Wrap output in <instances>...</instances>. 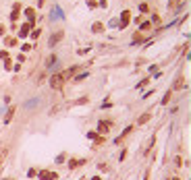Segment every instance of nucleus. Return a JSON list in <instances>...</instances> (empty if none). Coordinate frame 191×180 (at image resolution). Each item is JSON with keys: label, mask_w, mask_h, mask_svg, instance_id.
I'll list each match as a JSON object with an SVG mask.
<instances>
[{"label": "nucleus", "mask_w": 191, "mask_h": 180, "mask_svg": "<svg viewBox=\"0 0 191 180\" xmlns=\"http://www.w3.org/2000/svg\"><path fill=\"white\" fill-rule=\"evenodd\" d=\"M62 85H64V77H62L60 73H56V75H52V77H50V87H52L54 91L62 89Z\"/></svg>", "instance_id": "nucleus-1"}, {"label": "nucleus", "mask_w": 191, "mask_h": 180, "mask_svg": "<svg viewBox=\"0 0 191 180\" xmlns=\"http://www.w3.org/2000/svg\"><path fill=\"white\" fill-rule=\"evenodd\" d=\"M129 23H131V10H129V8H125V10L121 12V23H118V29L123 31Z\"/></svg>", "instance_id": "nucleus-2"}, {"label": "nucleus", "mask_w": 191, "mask_h": 180, "mask_svg": "<svg viewBox=\"0 0 191 180\" xmlns=\"http://www.w3.org/2000/svg\"><path fill=\"white\" fill-rule=\"evenodd\" d=\"M110 131H112V120H100L98 122V133L100 135H106Z\"/></svg>", "instance_id": "nucleus-3"}, {"label": "nucleus", "mask_w": 191, "mask_h": 180, "mask_svg": "<svg viewBox=\"0 0 191 180\" xmlns=\"http://www.w3.org/2000/svg\"><path fill=\"white\" fill-rule=\"evenodd\" d=\"M62 37H64V31H54V33H52V37L48 40V46H50V48H54L58 42H62Z\"/></svg>", "instance_id": "nucleus-4"}, {"label": "nucleus", "mask_w": 191, "mask_h": 180, "mask_svg": "<svg viewBox=\"0 0 191 180\" xmlns=\"http://www.w3.org/2000/svg\"><path fill=\"white\" fill-rule=\"evenodd\" d=\"M23 15L27 17V23L33 27V23H36V8H31V6H27L25 10H23Z\"/></svg>", "instance_id": "nucleus-5"}, {"label": "nucleus", "mask_w": 191, "mask_h": 180, "mask_svg": "<svg viewBox=\"0 0 191 180\" xmlns=\"http://www.w3.org/2000/svg\"><path fill=\"white\" fill-rule=\"evenodd\" d=\"M38 176H40V180H58V174L56 172H48V170H42Z\"/></svg>", "instance_id": "nucleus-6"}, {"label": "nucleus", "mask_w": 191, "mask_h": 180, "mask_svg": "<svg viewBox=\"0 0 191 180\" xmlns=\"http://www.w3.org/2000/svg\"><path fill=\"white\" fill-rule=\"evenodd\" d=\"M31 29H33V27H31L29 23H23V25L19 27V37H27V35L31 33Z\"/></svg>", "instance_id": "nucleus-7"}, {"label": "nucleus", "mask_w": 191, "mask_h": 180, "mask_svg": "<svg viewBox=\"0 0 191 180\" xmlns=\"http://www.w3.org/2000/svg\"><path fill=\"white\" fill-rule=\"evenodd\" d=\"M87 162L85 159H77V157H73V159H69V170H75V168H81V166H85Z\"/></svg>", "instance_id": "nucleus-8"}, {"label": "nucleus", "mask_w": 191, "mask_h": 180, "mask_svg": "<svg viewBox=\"0 0 191 180\" xmlns=\"http://www.w3.org/2000/svg\"><path fill=\"white\" fill-rule=\"evenodd\" d=\"M92 31H94V33H104V31H106V25L100 23V21H94V23H92Z\"/></svg>", "instance_id": "nucleus-9"}, {"label": "nucleus", "mask_w": 191, "mask_h": 180, "mask_svg": "<svg viewBox=\"0 0 191 180\" xmlns=\"http://www.w3.org/2000/svg\"><path fill=\"white\" fill-rule=\"evenodd\" d=\"M4 46H6V48L17 46V37H13V35H4Z\"/></svg>", "instance_id": "nucleus-10"}, {"label": "nucleus", "mask_w": 191, "mask_h": 180, "mask_svg": "<svg viewBox=\"0 0 191 180\" xmlns=\"http://www.w3.org/2000/svg\"><path fill=\"white\" fill-rule=\"evenodd\" d=\"M152 29V23L150 21H141L139 23V33H145V31H150Z\"/></svg>", "instance_id": "nucleus-11"}, {"label": "nucleus", "mask_w": 191, "mask_h": 180, "mask_svg": "<svg viewBox=\"0 0 191 180\" xmlns=\"http://www.w3.org/2000/svg\"><path fill=\"white\" fill-rule=\"evenodd\" d=\"M13 116H15V106H10V110H6V116H4V122L8 124V122L13 120Z\"/></svg>", "instance_id": "nucleus-12"}, {"label": "nucleus", "mask_w": 191, "mask_h": 180, "mask_svg": "<svg viewBox=\"0 0 191 180\" xmlns=\"http://www.w3.org/2000/svg\"><path fill=\"white\" fill-rule=\"evenodd\" d=\"M56 60H58V58H56L54 54H52V56H48V60H46V68H52V66L56 64Z\"/></svg>", "instance_id": "nucleus-13"}, {"label": "nucleus", "mask_w": 191, "mask_h": 180, "mask_svg": "<svg viewBox=\"0 0 191 180\" xmlns=\"http://www.w3.org/2000/svg\"><path fill=\"white\" fill-rule=\"evenodd\" d=\"M6 157H8V149H4V151H2V155H0V170L4 168V164H6Z\"/></svg>", "instance_id": "nucleus-14"}, {"label": "nucleus", "mask_w": 191, "mask_h": 180, "mask_svg": "<svg viewBox=\"0 0 191 180\" xmlns=\"http://www.w3.org/2000/svg\"><path fill=\"white\" fill-rule=\"evenodd\" d=\"M170 97H172V89H170V91H166V93H164V97H162V101H160V104H162V106H166V104L170 101Z\"/></svg>", "instance_id": "nucleus-15"}, {"label": "nucleus", "mask_w": 191, "mask_h": 180, "mask_svg": "<svg viewBox=\"0 0 191 180\" xmlns=\"http://www.w3.org/2000/svg\"><path fill=\"white\" fill-rule=\"evenodd\" d=\"M150 118H152V114L147 112V114H143V116H139V120H137V122H139V124H145V122H147Z\"/></svg>", "instance_id": "nucleus-16"}, {"label": "nucleus", "mask_w": 191, "mask_h": 180, "mask_svg": "<svg viewBox=\"0 0 191 180\" xmlns=\"http://www.w3.org/2000/svg\"><path fill=\"white\" fill-rule=\"evenodd\" d=\"M139 42H143V33H139V31H137V33L133 35V44H139Z\"/></svg>", "instance_id": "nucleus-17"}, {"label": "nucleus", "mask_w": 191, "mask_h": 180, "mask_svg": "<svg viewBox=\"0 0 191 180\" xmlns=\"http://www.w3.org/2000/svg\"><path fill=\"white\" fill-rule=\"evenodd\" d=\"M40 31H42V29H31V33H29L31 40H38V37H40Z\"/></svg>", "instance_id": "nucleus-18"}, {"label": "nucleus", "mask_w": 191, "mask_h": 180, "mask_svg": "<svg viewBox=\"0 0 191 180\" xmlns=\"http://www.w3.org/2000/svg\"><path fill=\"white\" fill-rule=\"evenodd\" d=\"M0 58H2V60H8V58H10V52H8V50H2V52H0Z\"/></svg>", "instance_id": "nucleus-19"}, {"label": "nucleus", "mask_w": 191, "mask_h": 180, "mask_svg": "<svg viewBox=\"0 0 191 180\" xmlns=\"http://www.w3.org/2000/svg\"><path fill=\"white\" fill-rule=\"evenodd\" d=\"M31 48H33V46H31V44H27V42H25V44H21V52H29Z\"/></svg>", "instance_id": "nucleus-20"}, {"label": "nucleus", "mask_w": 191, "mask_h": 180, "mask_svg": "<svg viewBox=\"0 0 191 180\" xmlns=\"http://www.w3.org/2000/svg\"><path fill=\"white\" fill-rule=\"evenodd\" d=\"M152 23H156V25L160 23V15L158 12H152Z\"/></svg>", "instance_id": "nucleus-21"}, {"label": "nucleus", "mask_w": 191, "mask_h": 180, "mask_svg": "<svg viewBox=\"0 0 191 180\" xmlns=\"http://www.w3.org/2000/svg\"><path fill=\"white\" fill-rule=\"evenodd\" d=\"M85 4H87L90 8H96V6H98V0H85Z\"/></svg>", "instance_id": "nucleus-22"}, {"label": "nucleus", "mask_w": 191, "mask_h": 180, "mask_svg": "<svg viewBox=\"0 0 191 180\" xmlns=\"http://www.w3.org/2000/svg\"><path fill=\"white\" fill-rule=\"evenodd\" d=\"M4 68H6V71H10V68H13V60H10V58H8V60H4Z\"/></svg>", "instance_id": "nucleus-23"}, {"label": "nucleus", "mask_w": 191, "mask_h": 180, "mask_svg": "<svg viewBox=\"0 0 191 180\" xmlns=\"http://www.w3.org/2000/svg\"><path fill=\"white\" fill-rule=\"evenodd\" d=\"M139 10H141V12H147V10H150V6H147L145 2H141V4H139Z\"/></svg>", "instance_id": "nucleus-24"}, {"label": "nucleus", "mask_w": 191, "mask_h": 180, "mask_svg": "<svg viewBox=\"0 0 191 180\" xmlns=\"http://www.w3.org/2000/svg\"><path fill=\"white\" fill-rule=\"evenodd\" d=\"M125 157H127V149H123V151H121V155H118V159H121V162H123V159H125Z\"/></svg>", "instance_id": "nucleus-25"}, {"label": "nucleus", "mask_w": 191, "mask_h": 180, "mask_svg": "<svg viewBox=\"0 0 191 180\" xmlns=\"http://www.w3.org/2000/svg\"><path fill=\"white\" fill-rule=\"evenodd\" d=\"M175 166H177V168H181V166H183V162H181V157H175Z\"/></svg>", "instance_id": "nucleus-26"}, {"label": "nucleus", "mask_w": 191, "mask_h": 180, "mask_svg": "<svg viewBox=\"0 0 191 180\" xmlns=\"http://www.w3.org/2000/svg\"><path fill=\"white\" fill-rule=\"evenodd\" d=\"M62 162H64V153H62V155H58V157H56V164H62Z\"/></svg>", "instance_id": "nucleus-27"}, {"label": "nucleus", "mask_w": 191, "mask_h": 180, "mask_svg": "<svg viewBox=\"0 0 191 180\" xmlns=\"http://www.w3.org/2000/svg\"><path fill=\"white\" fill-rule=\"evenodd\" d=\"M98 4H100V6H102V8H106V6H108V2H106V0H100V2H98Z\"/></svg>", "instance_id": "nucleus-28"}, {"label": "nucleus", "mask_w": 191, "mask_h": 180, "mask_svg": "<svg viewBox=\"0 0 191 180\" xmlns=\"http://www.w3.org/2000/svg\"><path fill=\"white\" fill-rule=\"evenodd\" d=\"M0 35H6V27L4 25H0Z\"/></svg>", "instance_id": "nucleus-29"}, {"label": "nucleus", "mask_w": 191, "mask_h": 180, "mask_svg": "<svg viewBox=\"0 0 191 180\" xmlns=\"http://www.w3.org/2000/svg\"><path fill=\"white\" fill-rule=\"evenodd\" d=\"M44 2H46V0H38V6L42 8V6H44Z\"/></svg>", "instance_id": "nucleus-30"}, {"label": "nucleus", "mask_w": 191, "mask_h": 180, "mask_svg": "<svg viewBox=\"0 0 191 180\" xmlns=\"http://www.w3.org/2000/svg\"><path fill=\"white\" fill-rule=\"evenodd\" d=\"M90 180H102V178H100V176H92Z\"/></svg>", "instance_id": "nucleus-31"}, {"label": "nucleus", "mask_w": 191, "mask_h": 180, "mask_svg": "<svg viewBox=\"0 0 191 180\" xmlns=\"http://www.w3.org/2000/svg\"><path fill=\"white\" fill-rule=\"evenodd\" d=\"M175 2H177V0H175Z\"/></svg>", "instance_id": "nucleus-32"}]
</instances>
